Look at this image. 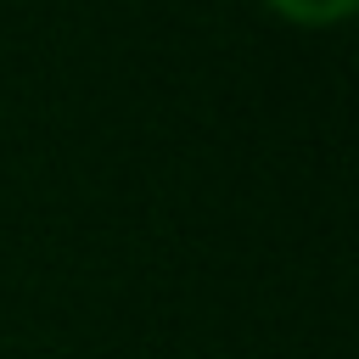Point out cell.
Wrapping results in <instances>:
<instances>
[{
  "instance_id": "obj_1",
  "label": "cell",
  "mask_w": 359,
  "mask_h": 359,
  "mask_svg": "<svg viewBox=\"0 0 359 359\" xmlns=\"http://www.w3.org/2000/svg\"><path fill=\"white\" fill-rule=\"evenodd\" d=\"M269 6H280L286 17H303V22H331V17H342L353 0H269Z\"/></svg>"
}]
</instances>
